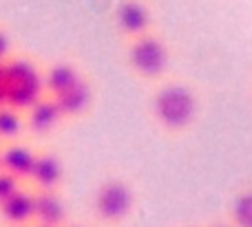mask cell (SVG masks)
I'll return each instance as SVG.
<instances>
[{
	"label": "cell",
	"mask_w": 252,
	"mask_h": 227,
	"mask_svg": "<svg viewBox=\"0 0 252 227\" xmlns=\"http://www.w3.org/2000/svg\"><path fill=\"white\" fill-rule=\"evenodd\" d=\"M151 115L161 130L179 135L192 128L199 115V97L184 82H166L153 93Z\"/></svg>",
	"instance_id": "6da1fadb"
},
{
	"label": "cell",
	"mask_w": 252,
	"mask_h": 227,
	"mask_svg": "<svg viewBox=\"0 0 252 227\" xmlns=\"http://www.w3.org/2000/svg\"><path fill=\"white\" fill-rule=\"evenodd\" d=\"M44 93V73L27 57H9L4 60V104L27 110L40 100Z\"/></svg>",
	"instance_id": "7a4b0ae2"
},
{
	"label": "cell",
	"mask_w": 252,
	"mask_h": 227,
	"mask_svg": "<svg viewBox=\"0 0 252 227\" xmlns=\"http://www.w3.org/2000/svg\"><path fill=\"white\" fill-rule=\"evenodd\" d=\"M128 66L137 77L142 79H161L170 66V49L157 33L148 31V33L133 38L128 44Z\"/></svg>",
	"instance_id": "3957f363"
},
{
	"label": "cell",
	"mask_w": 252,
	"mask_h": 227,
	"mask_svg": "<svg viewBox=\"0 0 252 227\" xmlns=\"http://www.w3.org/2000/svg\"><path fill=\"white\" fill-rule=\"evenodd\" d=\"M135 207V194L122 179H106L97 188L93 199V212L97 221L106 225H120L130 216Z\"/></svg>",
	"instance_id": "277c9868"
},
{
	"label": "cell",
	"mask_w": 252,
	"mask_h": 227,
	"mask_svg": "<svg viewBox=\"0 0 252 227\" xmlns=\"http://www.w3.org/2000/svg\"><path fill=\"white\" fill-rule=\"evenodd\" d=\"M115 25L128 40L148 33L153 25V11L146 0H122L115 9Z\"/></svg>",
	"instance_id": "5b68a950"
},
{
	"label": "cell",
	"mask_w": 252,
	"mask_h": 227,
	"mask_svg": "<svg viewBox=\"0 0 252 227\" xmlns=\"http://www.w3.org/2000/svg\"><path fill=\"white\" fill-rule=\"evenodd\" d=\"M62 119H66L62 115L58 101L51 95H42L29 110L25 113V126L31 135L35 137H47L60 126Z\"/></svg>",
	"instance_id": "8992f818"
},
{
	"label": "cell",
	"mask_w": 252,
	"mask_h": 227,
	"mask_svg": "<svg viewBox=\"0 0 252 227\" xmlns=\"http://www.w3.org/2000/svg\"><path fill=\"white\" fill-rule=\"evenodd\" d=\"M33 221L42 225L64 227L66 205L58 190H35L33 192Z\"/></svg>",
	"instance_id": "52a82bcc"
},
{
	"label": "cell",
	"mask_w": 252,
	"mask_h": 227,
	"mask_svg": "<svg viewBox=\"0 0 252 227\" xmlns=\"http://www.w3.org/2000/svg\"><path fill=\"white\" fill-rule=\"evenodd\" d=\"M35 157H38V152L33 148H29L25 144L9 141L4 148H0V168L11 172L20 181H25V179H29L31 170H33Z\"/></svg>",
	"instance_id": "ba28073f"
},
{
	"label": "cell",
	"mask_w": 252,
	"mask_h": 227,
	"mask_svg": "<svg viewBox=\"0 0 252 227\" xmlns=\"http://www.w3.org/2000/svg\"><path fill=\"white\" fill-rule=\"evenodd\" d=\"M62 175L64 168L56 152H38L29 181L35 185V190H58L62 183Z\"/></svg>",
	"instance_id": "9c48e42d"
},
{
	"label": "cell",
	"mask_w": 252,
	"mask_h": 227,
	"mask_svg": "<svg viewBox=\"0 0 252 227\" xmlns=\"http://www.w3.org/2000/svg\"><path fill=\"white\" fill-rule=\"evenodd\" d=\"M53 100L58 101V106H60L62 115H64L66 119H75V117H82V115L91 108L93 91L87 79L82 77L80 82H75L73 86L66 88V91L53 95Z\"/></svg>",
	"instance_id": "30bf717a"
},
{
	"label": "cell",
	"mask_w": 252,
	"mask_h": 227,
	"mask_svg": "<svg viewBox=\"0 0 252 227\" xmlns=\"http://www.w3.org/2000/svg\"><path fill=\"white\" fill-rule=\"evenodd\" d=\"M0 219L9 227H25L33 221V192L18 190L11 199L0 203Z\"/></svg>",
	"instance_id": "8fae6325"
},
{
	"label": "cell",
	"mask_w": 252,
	"mask_h": 227,
	"mask_svg": "<svg viewBox=\"0 0 252 227\" xmlns=\"http://www.w3.org/2000/svg\"><path fill=\"white\" fill-rule=\"evenodd\" d=\"M80 79H82V75H80V71L75 69L73 64H69V62H58V64H53L51 69L44 73V93L53 97V95H58V93L66 91L69 86H73Z\"/></svg>",
	"instance_id": "7c38bea8"
},
{
	"label": "cell",
	"mask_w": 252,
	"mask_h": 227,
	"mask_svg": "<svg viewBox=\"0 0 252 227\" xmlns=\"http://www.w3.org/2000/svg\"><path fill=\"white\" fill-rule=\"evenodd\" d=\"M25 113L13 106H0V141H16L25 132Z\"/></svg>",
	"instance_id": "4fadbf2b"
},
{
	"label": "cell",
	"mask_w": 252,
	"mask_h": 227,
	"mask_svg": "<svg viewBox=\"0 0 252 227\" xmlns=\"http://www.w3.org/2000/svg\"><path fill=\"white\" fill-rule=\"evenodd\" d=\"M228 219L232 227H252V188L241 190L232 197Z\"/></svg>",
	"instance_id": "5bb4252c"
},
{
	"label": "cell",
	"mask_w": 252,
	"mask_h": 227,
	"mask_svg": "<svg viewBox=\"0 0 252 227\" xmlns=\"http://www.w3.org/2000/svg\"><path fill=\"white\" fill-rule=\"evenodd\" d=\"M20 190V179L13 177L11 172L0 168V203H4L7 199H11L13 194Z\"/></svg>",
	"instance_id": "9a60e30c"
},
{
	"label": "cell",
	"mask_w": 252,
	"mask_h": 227,
	"mask_svg": "<svg viewBox=\"0 0 252 227\" xmlns=\"http://www.w3.org/2000/svg\"><path fill=\"white\" fill-rule=\"evenodd\" d=\"M9 51H11V42H9V35L0 29V62L9 60Z\"/></svg>",
	"instance_id": "2e32d148"
},
{
	"label": "cell",
	"mask_w": 252,
	"mask_h": 227,
	"mask_svg": "<svg viewBox=\"0 0 252 227\" xmlns=\"http://www.w3.org/2000/svg\"><path fill=\"white\" fill-rule=\"evenodd\" d=\"M4 104V62H0V106Z\"/></svg>",
	"instance_id": "e0dca14e"
},
{
	"label": "cell",
	"mask_w": 252,
	"mask_h": 227,
	"mask_svg": "<svg viewBox=\"0 0 252 227\" xmlns=\"http://www.w3.org/2000/svg\"><path fill=\"white\" fill-rule=\"evenodd\" d=\"M213 227H232V225L230 223H215Z\"/></svg>",
	"instance_id": "ac0fdd59"
},
{
	"label": "cell",
	"mask_w": 252,
	"mask_h": 227,
	"mask_svg": "<svg viewBox=\"0 0 252 227\" xmlns=\"http://www.w3.org/2000/svg\"><path fill=\"white\" fill-rule=\"evenodd\" d=\"M33 227H53V225H42V223H35Z\"/></svg>",
	"instance_id": "d6986e66"
},
{
	"label": "cell",
	"mask_w": 252,
	"mask_h": 227,
	"mask_svg": "<svg viewBox=\"0 0 252 227\" xmlns=\"http://www.w3.org/2000/svg\"><path fill=\"white\" fill-rule=\"evenodd\" d=\"M64 227H80V225H64Z\"/></svg>",
	"instance_id": "ffe728a7"
}]
</instances>
